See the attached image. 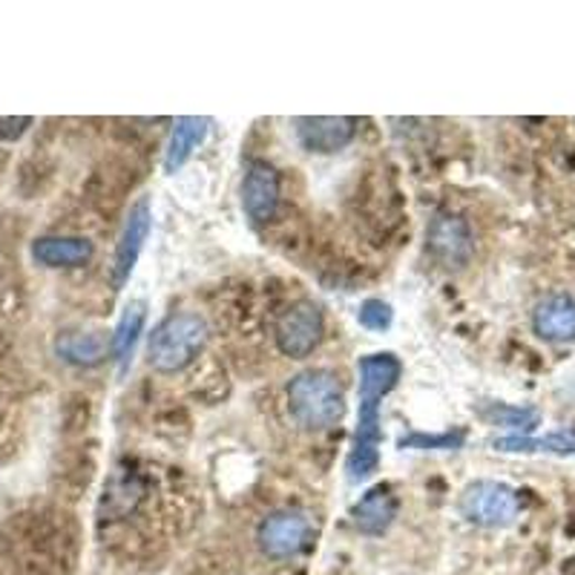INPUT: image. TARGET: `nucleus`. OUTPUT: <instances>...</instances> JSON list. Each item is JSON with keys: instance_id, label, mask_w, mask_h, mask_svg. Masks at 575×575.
<instances>
[{"instance_id": "f257e3e1", "label": "nucleus", "mask_w": 575, "mask_h": 575, "mask_svg": "<svg viewBox=\"0 0 575 575\" xmlns=\"http://www.w3.org/2000/svg\"><path fill=\"white\" fill-rule=\"evenodd\" d=\"M360 411H357V429H354V443L345 461V472L349 480L360 484V480L372 478L377 466H380V403L383 397L395 391L403 366L395 354H368L360 360Z\"/></svg>"}, {"instance_id": "f03ea898", "label": "nucleus", "mask_w": 575, "mask_h": 575, "mask_svg": "<svg viewBox=\"0 0 575 575\" xmlns=\"http://www.w3.org/2000/svg\"><path fill=\"white\" fill-rule=\"evenodd\" d=\"M208 336L210 329L204 317L193 314V311L170 314L165 322H158V329L150 334V366L162 374L181 372L202 354V349L208 345Z\"/></svg>"}, {"instance_id": "7ed1b4c3", "label": "nucleus", "mask_w": 575, "mask_h": 575, "mask_svg": "<svg viewBox=\"0 0 575 575\" xmlns=\"http://www.w3.org/2000/svg\"><path fill=\"white\" fill-rule=\"evenodd\" d=\"M288 409L302 429H331L345 414L343 386L331 372L297 374L288 386Z\"/></svg>"}, {"instance_id": "20e7f679", "label": "nucleus", "mask_w": 575, "mask_h": 575, "mask_svg": "<svg viewBox=\"0 0 575 575\" xmlns=\"http://www.w3.org/2000/svg\"><path fill=\"white\" fill-rule=\"evenodd\" d=\"M518 493L501 480H472L461 495V512L478 527H509L518 518Z\"/></svg>"}, {"instance_id": "39448f33", "label": "nucleus", "mask_w": 575, "mask_h": 575, "mask_svg": "<svg viewBox=\"0 0 575 575\" xmlns=\"http://www.w3.org/2000/svg\"><path fill=\"white\" fill-rule=\"evenodd\" d=\"M274 336H277L279 352L285 357H308L322 336V311L314 302H294L291 308H285L283 314H279Z\"/></svg>"}, {"instance_id": "423d86ee", "label": "nucleus", "mask_w": 575, "mask_h": 575, "mask_svg": "<svg viewBox=\"0 0 575 575\" xmlns=\"http://www.w3.org/2000/svg\"><path fill=\"white\" fill-rule=\"evenodd\" d=\"M311 539V521L299 509H279L259 523L256 541L268 559H291L302 553Z\"/></svg>"}, {"instance_id": "0eeeda50", "label": "nucleus", "mask_w": 575, "mask_h": 575, "mask_svg": "<svg viewBox=\"0 0 575 575\" xmlns=\"http://www.w3.org/2000/svg\"><path fill=\"white\" fill-rule=\"evenodd\" d=\"M427 245L443 268H464L475 254V236L464 217L438 213L427 231Z\"/></svg>"}, {"instance_id": "6e6552de", "label": "nucleus", "mask_w": 575, "mask_h": 575, "mask_svg": "<svg viewBox=\"0 0 575 575\" xmlns=\"http://www.w3.org/2000/svg\"><path fill=\"white\" fill-rule=\"evenodd\" d=\"M150 228H153V210H150L147 199H139V202L130 208L128 222H124V228H121L119 245H115V256H112L110 277L115 291H121L124 283L130 279V274H133L135 262H139V256H142L144 242H147L150 236Z\"/></svg>"}, {"instance_id": "1a4fd4ad", "label": "nucleus", "mask_w": 575, "mask_h": 575, "mask_svg": "<svg viewBox=\"0 0 575 575\" xmlns=\"http://www.w3.org/2000/svg\"><path fill=\"white\" fill-rule=\"evenodd\" d=\"M242 208L247 219L265 224L277 217L279 208V176L268 162H254L242 179Z\"/></svg>"}, {"instance_id": "9d476101", "label": "nucleus", "mask_w": 575, "mask_h": 575, "mask_svg": "<svg viewBox=\"0 0 575 575\" xmlns=\"http://www.w3.org/2000/svg\"><path fill=\"white\" fill-rule=\"evenodd\" d=\"M357 121L349 115H306L297 119V139L308 153H336L352 144Z\"/></svg>"}, {"instance_id": "9b49d317", "label": "nucleus", "mask_w": 575, "mask_h": 575, "mask_svg": "<svg viewBox=\"0 0 575 575\" xmlns=\"http://www.w3.org/2000/svg\"><path fill=\"white\" fill-rule=\"evenodd\" d=\"M532 331L546 343H573L575 340V297L550 294L532 311Z\"/></svg>"}, {"instance_id": "f8f14e48", "label": "nucleus", "mask_w": 575, "mask_h": 575, "mask_svg": "<svg viewBox=\"0 0 575 575\" xmlns=\"http://www.w3.org/2000/svg\"><path fill=\"white\" fill-rule=\"evenodd\" d=\"M32 259L44 268H81L92 259V242L84 236H41L32 242Z\"/></svg>"}, {"instance_id": "ddd939ff", "label": "nucleus", "mask_w": 575, "mask_h": 575, "mask_svg": "<svg viewBox=\"0 0 575 575\" xmlns=\"http://www.w3.org/2000/svg\"><path fill=\"white\" fill-rule=\"evenodd\" d=\"M397 518V498L391 495L389 486H374L354 504L352 521L363 535H383Z\"/></svg>"}, {"instance_id": "4468645a", "label": "nucleus", "mask_w": 575, "mask_h": 575, "mask_svg": "<svg viewBox=\"0 0 575 575\" xmlns=\"http://www.w3.org/2000/svg\"><path fill=\"white\" fill-rule=\"evenodd\" d=\"M112 352V336L107 340L101 331H67L55 340V354L69 366H98Z\"/></svg>"}, {"instance_id": "2eb2a0df", "label": "nucleus", "mask_w": 575, "mask_h": 575, "mask_svg": "<svg viewBox=\"0 0 575 575\" xmlns=\"http://www.w3.org/2000/svg\"><path fill=\"white\" fill-rule=\"evenodd\" d=\"M210 130V119L204 115H181L173 124L170 144L165 153V173H176L187 165V158L193 156V150L204 142Z\"/></svg>"}, {"instance_id": "dca6fc26", "label": "nucleus", "mask_w": 575, "mask_h": 575, "mask_svg": "<svg viewBox=\"0 0 575 575\" xmlns=\"http://www.w3.org/2000/svg\"><path fill=\"white\" fill-rule=\"evenodd\" d=\"M144 320H147L144 302H133V306H128V311L121 314L119 325H115V334H112V357L119 360L121 368H128V360L135 349V340L142 334Z\"/></svg>"}, {"instance_id": "f3484780", "label": "nucleus", "mask_w": 575, "mask_h": 575, "mask_svg": "<svg viewBox=\"0 0 575 575\" xmlns=\"http://www.w3.org/2000/svg\"><path fill=\"white\" fill-rule=\"evenodd\" d=\"M493 427H504V429H516V432H532L539 427V411L535 409H521V406H507V403H489L480 409Z\"/></svg>"}, {"instance_id": "a211bd4d", "label": "nucleus", "mask_w": 575, "mask_h": 575, "mask_svg": "<svg viewBox=\"0 0 575 575\" xmlns=\"http://www.w3.org/2000/svg\"><path fill=\"white\" fill-rule=\"evenodd\" d=\"M466 441L464 432H441V434H427V432H411L403 434L397 446L400 449H461Z\"/></svg>"}, {"instance_id": "6ab92c4d", "label": "nucleus", "mask_w": 575, "mask_h": 575, "mask_svg": "<svg viewBox=\"0 0 575 575\" xmlns=\"http://www.w3.org/2000/svg\"><path fill=\"white\" fill-rule=\"evenodd\" d=\"M391 320H395V311L383 299H366L357 311V322L368 331H386L391 325Z\"/></svg>"}, {"instance_id": "aec40b11", "label": "nucleus", "mask_w": 575, "mask_h": 575, "mask_svg": "<svg viewBox=\"0 0 575 575\" xmlns=\"http://www.w3.org/2000/svg\"><path fill=\"white\" fill-rule=\"evenodd\" d=\"M535 452H550V455H575V434L573 432H555L546 438H535Z\"/></svg>"}, {"instance_id": "412c9836", "label": "nucleus", "mask_w": 575, "mask_h": 575, "mask_svg": "<svg viewBox=\"0 0 575 575\" xmlns=\"http://www.w3.org/2000/svg\"><path fill=\"white\" fill-rule=\"evenodd\" d=\"M32 128L30 115H18V119H0V142H15L26 130Z\"/></svg>"}]
</instances>
